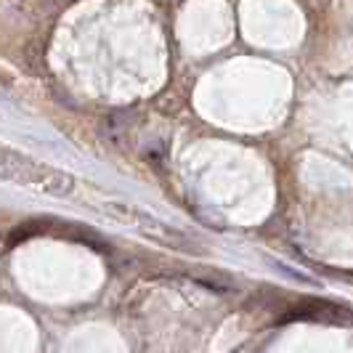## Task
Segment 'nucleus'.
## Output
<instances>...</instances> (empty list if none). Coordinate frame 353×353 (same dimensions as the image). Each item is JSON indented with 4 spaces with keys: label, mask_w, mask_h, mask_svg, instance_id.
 I'll list each match as a JSON object with an SVG mask.
<instances>
[{
    "label": "nucleus",
    "mask_w": 353,
    "mask_h": 353,
    "mask_svg": "<svg viewBox=\"0 0 353 353\" xmlns=\"http://www.w3.org/2000/svg\"><path fill=\"white\" fill-rule=\"evenodd\" d=\"M340 316H343V311L337 305L321 301H308L292 311V319H330V321H337Z\"/></svg>",
    "instance_id": "obj_3"
},
{
    "label": "nucleus",
    "mask_w": 353,
    "mask_h": 353,
    "mask_svg": "<svg viewBox=\"0 0 353 353\" xmlns=\"http://www.w3.org/2000/svg\"><path fill=\"white\" fill-rule=\"evenodd\" d=\"M0 176L6 181H14L19 186H30L40 194L48 196H72L74 194V178L59 168L43 165L37 159H30L27 154H19L14 149H3L0 152Z\"/></svg>",
    "instance_id": "obj_1"
},
{
    "label": "nucleus",
    "mask_w": 353,
    "mask_h": 353,
    "mask_svg": "<svg viewBox=\"0 0 353 353\" xmlns=\"http://www.w3.org/2000/svg\"><path fill=\"white\" fill-rule=\"evenodd\" d=\"M101 212H104L106 218H112V221H117V223H125V226H130V229H139L143 236H149V239H154L159 245H168V248H196L194 239H189L183 231L173 229V226H168V223H162L157 221L154 215H149L146 210H139V208H133V205H125V202H114V199H104L101 205Z\"/></svg>",
    "instance_id": "obj_2"
}]
</instances>
